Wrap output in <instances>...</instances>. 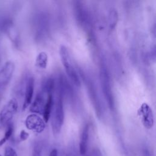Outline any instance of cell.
<instances>
[{"instance_id":"obj_17","label":"cell","mask_w":156,"mask_h":156,"mask_svg":"<svg viewBox=\"0 0 156 156\" xmlns=\"http://www.w3.org/2000/svg\"><path fill=\"white\" fill-rule=\"evenodd\" d=\"M6 34L8 35L9 37L10 38V39L13 41V43H15V44L17 45L18 44V40H19V36H18V34L15 29V27L13 26H12L7 32Z\"/></svg>"},{"instance_id":"obj_13","label":"cell","mask_w":156,"mask_h":156,"mask_svg":"<svg viewBox=\"0 0 156 156\" xmlns=\"http://www.w3.org/2000/svg\"><path fill=\"white\" fill-rule=\"evenodd\" d=\"M53 105V98L52 94H48L45 105L44 107V110L43 112V120L45 122H47L49 119L51 112L52 110V107Z\"/></svg>"},{"instance_id":"obj_8","label":"cell","mask_w":156,"mask_h":156,"mask_svg":"<svg viewBox=\"0 0 156 156\" xmlns=\"http://www.w3.org/2000/svg\"><path fill=\"white\" fill-rule=\"evenodd\" d=\"M15 71L13 62H7L0 69V88L5 86L10 82Z\"/></svg>"},{"instance_id":"obj_23","label":"cell","mask_w":156,"mask_h":156,"mask_svg":"<svg viewBox=\"0 0 156 156\" xmlns=\"http://www.w3.org/2000/svg\"><path fill=\"white\" fill-rule=\"evenodd\" d=\"M49 156H57V150L56 149H52L49 154Z\"/></svg>"},{"instance_id":"obj_5","label":"cell","mask_w":156,"mask_h":156,"mask_svg":"<svg viewBox=\"0 0 156 156\" xmlns=\"http://www.w3.org/2000/svg\"><path fill=\"white\" fill-rule=\"evenodd\" d=\"M18 109V102L15 99H11L0 112V129L10 124Z\"/></svg>"},{"instance_id":"obj_14","label":"cell","mask_w":156,"mask_h":156,"mask_svg":"<svg viewBox=\"0 0 156 156\" xmlns=\"http://www.w3.org/2000/svg\"><path fill=\"white\" fill-rule=\"evenodd\" d=\"M48 62V56L46 52H40L36 58L35 63L36 65L40 68L44 69L46 67Z\"/></svg>"},{"instance_id":"obj_19","label":"cell","mask_w":156,"mask_h":156,"mask_svg":"<svg viewBox=\"0 0 156 156\" xmlns=\"http://www.w3.org/2000/svg\"><path fill=\"white\" fill-rule=\"evenodd\" d=\"M41 149L40 144H37L35 145L34 147L32 156H41Z\"/></svg>"},{"instance_id":"obj_9","label":"cell","mask_w":156,"mask_h":156,"mask_svg":"<svg viewBox=\"0 0 156 156\" xmlns=\"http://www.w3.org/2000/svg\"><path fill=\"white\" fill-rule=\"evenodd\" d=\"M34 90V79L33 77H27L26 81L24 90V99L23 105V109L25 110L30 104Z\"/></svg>"},{"instance_id":"obj_4","label":"cell","mask_w":156,"mask_h":156,"mask_svg":"<svg viewBox=\"0 0 156 156\" xmlns=\"http://www.w3.org/2000/svg\"><path fill=\"white\" fill-rule=\"evenodd\" d=\"M81 76L83 77V79L87 86L88 92V93L89 94L90 100L94 107L96 115L99 118H100L102 116V108L101 102L96 88V86L90 77H87V76H82L81 75Z\"/></svg>"},{"instance_id":"obj_10","label":"cell","mask_w":156,"mask_h":156,"mask_svg":"<svg viewBox=\"0 0 156 156\" xmlns=\"http://www.w3.org/2000/svg\"><path fill=\"white\" fill-rule=\"evenodd\" d=\"M89 138V126L86 124L82 129L79 143V151L81 155H84L86 154L88 148Z\"/></svg>"},{"instance_id":"obj_18","label":"cell","mask_w":156,"mask_h":156,"mask_svg":"<svg viewBox=\"0 0 156 156\" xmlns=\"http://www.w3.org/2000/svg\"><path fill=\"white\" fill-rule=\"evenodd\" d=\"M4 156H18V155L14 149H13L12 147L7 146L5 149Z\"/></svg>"},{"instance_id":"obj_11","label":"cell","mask_w":156,"mask_h":156,"mask_svg":"<svg viewBox=\"0 0 156 156\" xmlns=\"http://www.w3.org/2000/svg\"><path fill=\"white\" fill-rule=\"evenodd\" d=\"M44 105L45 102L43 94L42 93L40 92L36 96L32 104L30 106V110L33 113L43 114Z\"/></svg>"},{"instance_id":"obj_3","label":"cell","mask_w":156,"mask_h":156,"mask_svg":"<svg viewBox=\"0 0 156 156\" xmlns=\"http://www.w3.org/2000/svg\"><path fill=\"white\" fill-rule=\"evenodd\" d=\"M64 121V110L62 93L60 91L54 105V112L52 118V129L53 133L57 135L60 132Z\"/></svg>"},{"instance_id":"obj_1","label":"cell","mask_w":156,"mask_h":156,"mask_svg":"<svg viewBox=\"0 0 156 156\" xmlns=\"http://www.w3.org/2000/svg\"><path fill=\"white\" fill-rule=\"evenodd\" d=\"M100 80L104 98L108 104L109 108L113 111L115 109V99L112 90L109 74L106 66L104 64H102L101 67Z\"/></svg>"},{"instance_id":"obj_21","label":"cell","mask_w":156,"mask_h":156,"mask_svg":"<svg viewBox=\"0 0 156 156\" xmlns=\"http://www.w3.org/2000/svg\"><path fill=\"white\" fill-rule=\"evenodd\" d=\"M90 156H102L101 151L98 149H94L91 152Z\"/></svg>"},{"instance_id":"obj_16","label":"cell","mask_w":156,"mask_h":156,"mask_svg":"<svg viewBox=\"0 0 156 156\" xmlns=\"http://www.w3.org/2000/svg\"><path fill=\"white\" fill-rule=\"evenodd\" d=\"M13 132V124L10 123L7 126V129L5 130L4 137L0 140V146L3 145L12 136Z\"/></svg>"},{"instance_id":"obj_7","label":"cell","mask_w":156,"mask_h":156,"mask_svg":"<svg viewBox=\"0 0 156 156\" xmlns=\"http://www.w3.org/2000/svg\"><path fill=\"white\" fill-rule=\"evenodd\" d=\"M26 126L29 130L40 133L45 128L44 121L36 114H30L27 116L25 121Z\"/></svg>"},{"instance_id":"obj_2","label":"cell","mask_w":156,"mask_h":156,"mask_svg":"<svg viewBox=\"0 0 156 156\" xmlns=\"http://www.w3.org/2000/svg\"><path fill=\"white\" fill-rule=\"evenodd\" d=\"M60 56L66 74L72 82L76 86L80 87L81 82L79 74L72 65L69 53L67 48L63 45L61 46L60 48Z\"/></svg>"},{"instance_id":"obj_20","label":"cell","mask_w":156,"mask_h":156,"mask_svg":"<svg viewBox=\"0 0 156 156\" xmlns=\"http://www.w3.org/2000/svg\"><path fill=\"white\" fill-rule=\"evenodd\" d=\"M29 133L27 132H26L25 130H23L21 131L20 134V138L21 139V140L22 141H24L26 140L27 139V138L29 137Z\"/></svg>"},{"instance_id":"obj_22","label":"cell","mask_w":156,"mask_h":156,"mask_svg":"<svg viewBox=\"0 0 156 156\" xmlns=\"http://www.w3.org/2000/svg\"><path fill=\"white\" fill-rule=\"evenodd\" d=\"M142 155L143 156H151V152L147 147H144L142 150Z\"/></svg>"},{"instance_id":"obj_12","label":"cell","mask_w":156,"mask_h":156,"mask_svg":"<svg viewBox=\"0 0 156 156\" xmlns=\"http://www.w3.org/2000/svg\"><path fill=\"white\" fill-rule=\"evenodd\" d=\"M12 26L13 22L12 19L8 15H0V31L6 33Z\"/></svg>"},{"instance_id":"obj_6","label":"cell","mask_w":156,"mask_h":156,"mask_svg":"<svg viewBox=\"0 0 156 156\" xmlns=\"http://www.w3.org/2000/svg\"><path fill=\"white\" fill-rule=\"evenodd\" d=\"M138 113L141 118L143 126L146 129H151L154 126V115L149 105L143 103L138 109Z\"/></svg>"},{"instance_id":"obj_24","label":"cell","mask_w":156,"mask_h":156,"mask_svg":"<svg viewBox=\"0 0 156 156\" xmlns=\"http://www.w3.org/2000/svg\"><path fill=\"white\" fill-rule=\"evenodd\" d=\"M0 156H1V155H0Z\"/></svg>"},{"instance_id":"obj_15","label":"cell","mask_w":156,"mask_h":156,"mask_svg":"<svg viewBox=\"0 0 156 156\" xmlns=\"http://www.w3.org/2000/svg\"><path fill=\"white\" fill-rule=\"evenodd\" d=\"M118 12L115 9H112L109 12L108 20H109V26L111 29H113L118 22Z\"/></svg>"}]
</instances>
